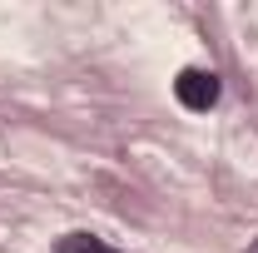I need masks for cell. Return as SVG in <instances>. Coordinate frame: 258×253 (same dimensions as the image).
<instances>
[{
	"mask_svg": "<svg viewBox=\"0 0 258 253\" xmlns=\"http://www.w3.org/2000/svg\"><path fill=\"white\" fill-rule=\"evenodd\" d=\"M174 95H179L184 109L204 114V109H214V104H219V75H214V70H179Z\"/></svg>",
	"mask_w": 258,
	"mask_h": 253,
	"instance_id": "1",
	"label": "cell"
},
{
	"mask_svg": "<svg viewBox=\"0 0 258 253\" xmlns=\"http://www.w3.org/2000/svg\"><path fill=\"white\" fill-rule=\"evenodd\" d=\"M55 253H109V248H104V238H95V233H64L60 243H55Z\"/></svg>",
	"mask_w": 258,
	"mask_h": 253,
	"instance_id": "2",
	"label": "cell"
},
{
	"mask_svg": "<svg viewBox=\"0 0 258 253\" xmlns=\"http://www.w3.org/2000/svg\"><path fill=\"white\" fill-rule=\"evenodd\" d=\"M248 253H258V243H253V248H248Z\"/></svg>",
	"mask_w": 258,
	"mask_h": 253,
	"instance_id": "3",
	"label": "cell"
}]
</instances>
